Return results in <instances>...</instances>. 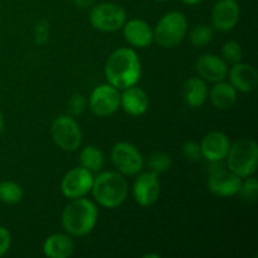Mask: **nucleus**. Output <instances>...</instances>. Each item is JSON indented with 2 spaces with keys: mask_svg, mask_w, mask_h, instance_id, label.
<instances>
[{
  "mask_svg": "<svg viewBox=\"0 0 258 258\" xmlns=\"http://www.w3.org/2000/svg\"><path fill=\"white\" fill-rule=\"evenodd\" d=\"M241 9L237 0H217L212 9V27L218 32H229L237 25Z\"/></svg>",
  "mask_w": 258,
  "mask_h": 258,
  "instance_id": "obj_13",
  "label": "nucleus"
},
{
  "mask_svg": "<svg viewBox=\"0 0 258 258\" xmlns=\"http://www.w3.org/2000/svg\"><path fill=\"white\" fill-rule=\"evenodd\" d=\"M154 2H159V3H164V2H169V0H154Z\"/></svg>",
  "mask_w": 258,
  "mask_h": 258,
  "instance_id": "obj_36",
  "label": "nucleus"
},
{
  "mask_svg": "<svg viewBox=\"0 0 258 258\" xmlns=\"http://www.w3.org/2000/svg\"><path fill=\"white\" fill-rule=\"evenodd\" d=\"M93 199L106 209H116L122 206L128 194V184L118 171H102L95 176L92 184Z\"/></svg>",
  "mask_w": 258,
  "mask_h": 258,
  "instance_id": "obj_3",
  "label": "nucleus"
},
{
  "mask_svg": "<svg viewBox=\"0 0 258 258\" xmlns=\"http://www.w3.org/2000/svg\"><path fill=\"white\" fill-rule=\"evenodd\" d=\"M154 42L161 48H175L188 33V20L180 12L166 13L154 28Z\"/></svg>",
  "mask_w": 258,
  "mask_h": 258,
  "instance_id": "obj_5",
  "label": "nucleus"
},
{
  "mask_svg": "<svg viewBox=\"0 0 258 258\" xmlns=\"http://www.w3.org/2000/svg\"><path fill=\"white\" fill-rule=\"evenodd\" d=\"M50 134L55 145L63 151L73 153L81 148L82 131L77 121L71 116L60 115L54 118L50 126Z\"/></svg>",
  "mask_w": 258,
  "mask_h": 258,
  "instance_id": "obj_7",
  "label": "nucleus"
},
{
  "mask_svg": "<svg viewBox=\"0 0 258 258\" xmlns=\"http://www.w3.org/2000/svg\"><path fill=\"white\" fill-rule=\"evenodd\" d=\"M145 258H150V257H154V258H159V254L158 253H154V254H145V256H144Z\"/></svg>",
  "mask_w": 258,
  "mask_h": 258,
  "instance_id": "obj_35",
  "label": "nucleus"
},
{
  "mask_svg": "<svg viewBox=\"0 0 258 258\" xmlns=\"http://www.w3.org/2000/svg\"><path fill=\"white\" fill-rule=\"evenodd\" d=\"M180 2L184 3L185 5H197L203 2V0H180Z\"/></svg>",
  "mask_w": 258,
  "mask_h": 258,
  "instance_id": "obj_33",
  "label": "nucleus"
},
{
  "mask_svg": "<svg viewBox=\"0 0 258 258\" xmlns=\"http://www.w3.org/2000/svg\"><path fill=\"white\" fill-rule=\"evenodd\" d=\"M196 71L198 73V77H201L206 82L217 83L227 78L228 64L219 55L207 53L197 59Z\"/></svg>",
  "mask_w": 258,
  "mask_h": 258,
  "instance_id": "obj_14",
  "label": "nucleus"
},
{
  "mask_svg": "<svg viewBox=\"0 0 258 258\" xmlns=\"http://www.w3.org/2000/svg\"><path fill=\"white\" fill-rule=\"evenodd\" d=\"M111 161L116 170L123 176H135L145 165L143 154L135 145L126 141L115 144L111 149Z\"/></svg>",
  "mask_w": 258,
  "mask_h": 258,
  "instance_id": "obj_8",
  "label": "nucleus"
},
{
  "mask_svg": "<svg viewBox=\"0 0 258 258\" xmlns=\"http://www.w3.org/2000/svg\"><path fill=\"white\" fill-rule=\"evenodd\" d=\"M107 83L117 90H125L138 85L141 77V62L133 48H118L113 50L105 64Z\"/></svg>",
  "mask_w": 258,
  "mask_h": 258,
  "instance_id": "obj_1",
  "label": "nucleus"
},
{
  "mask_svg": "<svg viewBox=\"0 0 258 258\" xmlns=\"http://www.w3.org/2000/svg\"><path fill=\"white\" fill-rule=\"evenodd\" d=\"M160 180L158 174L149 170L139 173L134 181L133 194L136 203L141 207H151L160 197Z\"/></svg>",
  "mask_w": 258,
  "mask_h": 258,
  "instance_id": "obj_12",
  "label": "nucleus"
},
{
  "mask_svg": "<svg viewBox=\"0 0 258 258\" xmlns=\"http://www.w3.org/2000/svg\"><path fill=\"white\" fill-rule=\"evenodd\" d=\"M238 194L246 203H254L258 196V181L253 175L242 179Z\"/></svg>",
  "mask_w": 258,
  "mask_h": 258,
  "instance_id": "obj_26",
  "label": "nucleus"
},
{
  "mask_svg": "<svg viewBox=\"0 0 258 258\" xmlns=\"http://www.w3.org/2000/svg\"><path fill=\"white\" fill-rule=\"evenodd\" d=\"M149 106H150V100L149 96L143 88L131 86L123 90L120 97V107L125 111L127 115L139 117L144 113L148 112Z\"/></svg>",
  "mask_w": 258,
  "mask_h": 258,
  "instance_id": "obj_18",
  "label": "nucleus"
},
{
  "mask_svg": "<svg viewBox=\"0 0 258 258\" xmlns=\"http://www.w3.org/2000/svg\"><path fill=\"white\" fill-rule=\"evenodd\" d=\"M208 92L207 82L201 77L189 78L183 86L184 100L191 108L202 107L208 98Z\"/></svg>",
  "mask_w": 258,
  "mask_h": 258,
  "instance_id": "obj_20",
  "label": "nucleus"
},
{
  "mask_svg": "<svg viewBox=\"0 0 258 258\" xmlns=\"http://www.w3.org/2000/svg\"><path fill=\"white\" fill-rule=\"evenodd\" d=\"M24 191L22 186L12 180H4L0 183V202L5 204H17L23 199Z\"/></svg>",
  "mask_w": 258,
  "mask_h": 258,
  "instance_id": "obj_23",
  "label": "nucleus"
},
{
  "mask_svg": "<svg viewBox=\"0 0 258 258\" xmlns=\"http://www.w3.org/2000/svg\"><path fill=\"white\" fill-rule=\"evenodd\" d=\"M4 113H3V111L0 110V134L3 133V128H4Z\"/></svg>",
  "mask_w": 258,
  "mask_h": 258,
  "instance_id": "obj_34",
  "label": "nucleus"
},
{
  "mask_svg": "<svg viewBox=\"0 0 258 258\" xmlns=\"http://www.w3.org/2000/svg\"><path fill=\"white\" fill-rule=\"evenodd\" d=\"M123 38L134 48H148L154 43V30L143 19L126 20L122 27Z\"/></svg>",
  "mask_w": 258,
  "mask_h": 258,
  "instance_id": "obj_16",
  "label": "nucleus"
},
{
  "mask_svg": "<svg viewBox=\"0 0 258 258\" xmlns=\"http://www.w3.org/2000/svg\"><path fill=\"white\" fill-rule=\"evenodd\" d=\"M48 35H49V32H48V23L42 20V22H39L35 25V42L38 44H44L48 40Z\"/></svg>",
  "mask_w": 258,
  "mask_h": 258,
  "instance_id": "obj_31",
  "label": "nucleus"
},
{
  "mask_svg": "<svg viewBox=\"0 0 258 258\" xmlns=\"http://www.w3.org/2000/svg\"><path fill=\"white\" fill-rule=\"evenodd\" d=\"M171 164H173L171 156L168 153H164V151H155L148 159L149 169L158 174V175L168 171L171 168Z\"/></svg>",
  "mask_w": 258,
  "mask_h": 258,
  "instance_id": "obj_25",
  "label": "nucleus"
},
{
  "mask_svg": "<svg viewBox=\"0 0 258 258\" xmlns=\"http://www.w3.org/2000/svg\"><path fill=\"white\" fill-rule=\"evenodd\" d=\"M231 141L228 136L221 131L207 134L201 143L202 156L209 163H222L228 155Z\"/></svg>",
  "mask_w": 258,
  "mask_h": 258,
  "instance_id": "obj_15",
  "label": "nucleus"
},
{
  "mask_svg": "<svg viewBox=\"0 0 258 258\" xmlns=\"http://www.w3.org/2000/svg\"><path fill=\"white\" fill-rule=\"evenodd\" d=\"M42 249L48 258H68L75 251V241L68 233H53L43 242Z\"/></svg>",
  "mask_w": 258,
  "mask_h": 258,
  "instance_id": "obj_19",
  "label": "nucleus"
},
{
  "mask_svg": "<svg viewBox=\"0 0 258 258\" xmlns=\"http://www.w3.org/2000/svg\"><path fill=\"white\" fill-rule=\"evenodd\" d=\"M120 90L107 82L102 83L91 92L88 107L93 115L98 117H107L120 108Z\"/></svg>",
  "mask_w": 258,
  "mask_h": 258,
  "instance_id": "obj_10",
  "label": "nucleus"
},
{
  "mask_svg": "<svg viewBox=\"0 0 258 258\" xmlns=\"http://www.w3.org/2000/svg\"><path fill=\"white\" fill-rule=\"evenodd\" d=\"M213 28L207 24H198L189 33V40L197 48H203L213 40Z\"/></svg>",
  "mask_w": 258,
  "mask_h": 258,
  "instance_id": "obj_24",
  "label": "nucleus"
},
{
  "mask_svg": "<svg viewBox=\"0 0 258 258\" xmlns=\"http://www.w3.org/2000/svg\"><path fill=\"white\" fill-rule=\"evenodd\" d=\"M93 173L83 166L73 168L64 174L60 181V191L67 199L83 198L92 189Z\"/></svg>",
  "mask_w": 258,
  "mask_h": 258,
  "instance_id": "obj_11",
  "label": "nucleus"
},
{
  "mask_svg": "<svg viewBox=\"0 0 258 258\" xmlns=\"http://www.w3.org/2000/svg\"><path fill=\"white\" fill-rule=\"evenodd\" d=\"M12 246V234L5 227L0 226V257L7 254Z\"/></svg>",
  "mask_w": 258,
  "mask_h": 258,
  "instance_id": "obj_30",
  "label": "nucleus"
},
{
  "mask_svg": "<svg viewBox=\"0 0 258 258\" xmlns=\"http://www.w3.org/2000/svg\"><path fill=\"white\" fill-rule=\"evenodd\" d=\"M213 87L208 92L212 105L218 110H228L237 102V91L233 86L226 81L213 83Z\"/></svg>",
  "mask_w": 258,
  "mask_h": 258,
  "instance_id": "obj_21",
  "label": "nucleus"
},
{
  "mask_svg": "<svg viewBox=\"0 0 258 258\" xmlns=\"http://www.w3.org/2000/svg\"><path fill=\"white\" fill-rule=\"evenodd\" d=\"M222 58L227 62V64H236L241 62L243 57L242 47L236 40H228L222 47Z\"/></svg>",
  "mask_w": 258,
  "mask_h": 258,
  "instance_id": "obj_27",
  "label": "nucleus"
},
{
  "mask_svg": "<svg viewBox=\"0 0 258 258\" xmlns=\"http://www.w3.org/2000/svg\"><path fill=\"white\" fill-rule=\"evenodd\" d=\"M73 2H75V4L77 5V7L85 9V8L92 7V5L95 4L96 0H73Z\"/></svg>",
  "mask_w": 258,
  "mask_h": 258,
  "instance_id": "obj_32",
  "label": "nucleus"
},
{
  "mask_svg": "<svg viewBox=\"0 0 258 258\" xmlns=\"http://www.w3.org/2000/svg\"><path fill=\"white\" fill-rule=\"evenodd\" d=\"M87 107V100L85 98V96L80 95V93H76L68 101V108H70V112L72 116H78L83 112Z\"/></svg>",
  "mask_w": 258,
  "mask_h": 258,
  "instance_id": "obj_29",
  "label": "nucleus"
},
{
  "mask_svg": "<svg viewBox=\"0 0 258 258\" xmlns=\"http://www.w3.org/2000/svg\"><path fill=\"white\" fill-rule=\"evenodd\" d=\"M241 183L242 178L228 168H223L221 163H211L207 185L212 194L221 198L234 197L238 194Z\"/></svg>",
  "mask_w": 258,
  "mask_h": 258,
  "instance_id": "obj_9",
  "label": "nucleus"
},
{
  "mask_svg": "<svg viewBox=\"0 0 258 258\" xmlns=\"http://www.w3.org/2000/svg\"><path fill=\"white\" fill-rule=\"evenodd\" d=\"M80 164L91 173H98L105 165V155L97 146L87 145L81 150Z\"/></svg>",
  "mask_w": 258,
  "mask_h": 258,
  "instance_id": "obj_22",
  "label": "nucleus"
},
{
  "mask_svg": "<svg viewBox=\"0 0 258 258\" xmlns=\"http://www.w3.org/2000/svg\"><path fill=\"white\" fill-rule=\"evenodd\" d=\"M227 168L239 178L253 175L258 166V145L253 139L242 138L231 144L227 155Z\"/></svg>",
  "mask_w": 258,
  "mask_h": 258,
  "instance_id": "obj_4",
  "label": "nucleus"
},
{
  "mask_svg": "<svg viewBox=\"0 0 258 258\" xmlns=\"http://www.w3.org/2000/svg\"><path fill=\"white\" fill-rule=\"evenodd\" d=\"M183 155L184 158L188 159L190 161H199L203 156H202L201 144L197 141L189 140L183 145Z\"/></svg>",
  "mask_w": 258,
  "mask_h": 258,
  "instance_id": "obj_28",
  "label": "nucleus"
},
{
  "mask_svg": "<svg viewBox=\"0 0 258 258\" xmlns=\"http://www.w3.org/2000/svg\"><path fill=\"white\" fill-rule=\"evenodd\" d=\"M229 83L236 88V91L249 93L256 90L258 85V72L256 67L248 63L238 62L228 70Z\"/></svg>",
  "mask_w": 258,
  "mask_h": 258,
  "instance_id": "obj_17",
  "label": "nucleus"
},
{
  "mask_svg": "<svg viewBox=\"0 0 258 258\" xmlns=\"http://www.w3.org/2000/svg\"><path fill=\"white\" fill-rule=\"evenodd\" d=\"M127 20L125 9L115 3H101L90 12V23L95 29L103 33H112L122 29Z\"/></svg>",
  "mask_w": 258,
  "mask_h": 258,
  "instance_id": "obj_6",
  "label": "nucleus"
},
{
  "mask_svg": "<svg viewBox=\"0 0 258 258\" xmlns=\"http://www.w3.org/2000/svg\"><path fill=\"white\" fill-rule=\"evenodd\" d=\"M98 221L97 206L87 198L71 199L63 209L62 223L66 233L72 237H85L95 229Z\"/></svg>",
  "mask_w": 258,
  "mask_h": 258,
  "instance_id": "obj_2",
  "label": "nucleus"
}]
</instances>
